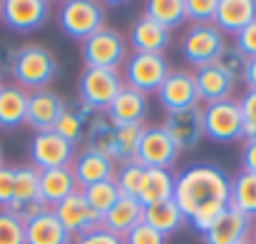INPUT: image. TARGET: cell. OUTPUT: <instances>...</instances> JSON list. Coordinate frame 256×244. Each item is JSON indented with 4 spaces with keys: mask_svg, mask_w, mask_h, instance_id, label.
<instances>
[{
    "mask_svg": "<svg viewBox=\"0 0 256 244\" xmlns=\"http://www.w3.org/2000/svg\"><path fill=\"white\" fill-rule=\"evenodd\" d=\"M72 174L78 179V187L87 189L92 184L114 179V162L104 155L92 152V150H82V152H78V157L72 162Z\"/></svg>",
    "mask_w": 256,
    "mask_h": 244,
    "instance_id": "23",
    "label": "cell"
},
{
    "mask_svg": "<svg viewBox=\"0 0 256 244\" xmlns=\"http://www.w3.org/2000/svg\"><path fill=\"white\" fill-rule=\"evenodd\" d=\"M72 244H124V242H122V237H117V234H112V232L97 227V229L87 232L82 237H75Z\"/></svg>",
    "mask_w": 256,
    "mask_h": 244,
    "instance_id": "43",
    "label": "cell"
},
{
    "mask_svg": "<svg viewBox=\"0 0 256 244\" xmlns=\"http://www.w3.org/2000/svg\"><path fill=\"white\" fill-rule=\"evenodd\" d=\"M144 219V207L132 199V197H120L102 217H100V227L117 234V237H124L130 229H134L140 222Z\"/></svg>",
    "mask_w": 256,
    "mask_h": 244,
    "instance_id": "22",
    "label": "cell"
},
{
    "mask_svg": "<svg viewBox=\"0 0 256 244\" xmlns=\"http://www.w3.org/2000/svg\"><path fill=\"white\" fill-rule=\"evenodd\" d=\"M162 127L167 130L176 150L179 152H192L199 147L202 137H204V122H202V107H192V110H182V112H170L162 122Z\"/></svg>",
    "mask_w": 256,
    "mask_h": 244,
    "instance_id": "14",
    "label": "cell"
},
{
    "mask_svg": "<svg viewBox=\"0 0 256 244\" xmlns=\"http://www.w3.org/2000/svg\"><path fill=\"white\" fill-rule=\"evenodd\" d=\"M85 150H92L97 155H104L114 162L117 155V127L104 115H92L85 130Z\"/></svg>",
    "mask_w": 256,
    "mask_h": 244,
    "instance_id": "27",
    "label": "cell"
},
{
    "mask_svg": "<svg viewBox=\"0 0 256 244\" xmlns=\"http://www.w3.org/2000/svg\"><path fill=\"white\" fill-rule=\"evenodd\" d=\"M254 20H256V0H219L216 3L214 25L224 35H236Z\"/></svg>",
    "mask_w": 256,
    "mask_h": 244,
    "instance_id": "24",
    "label": "cell"
},
{
    "mask_svg": "<svg viewBox=\"0 0 256 244\" xmlns=\"http://www.w3.org/2000/svg\"><path fill=\"white\" fill-rule=\"evenodd\" d=\"M28 155H30V164L40 172L72 167L75 157H78L75 145H70L68 140H62L52 130L50 132H35L30 145H28Z\"/></svg>",
    "mask_w": 256,
    "mask_h": 244,
    "instance_id": "11",
    "label": "cell"
},
{
    "mask_svg": "<svg viewBox=\"0 0 256 244\" xmlns=\"http://www.w3.org/2000/svg\"><path fill=\"white\" fill-rule=\"evenodd\" d=\"M122 87H124V80H122L120 70L85 68L78 80V102L85 105L94 115H104Z\"/></svg>",
    "mask_w": 256,
    "mask_h": 244,
    "instance_id": "3",
    "label": "cell"
},
{
    "mask_svg": "<svg viewBox=\"0 0 256 244\" xmlns=\"http://www.w3.org/2000/svg\"><path fill=\"white\" fill-rule=\"evenodd\" d=\"M5 164V157H2V147H0V167Z\"/></svg>",
    "mask_w": 256,
    "mask_h": 244,
    "instance_id": "47",
    "label": "cell"
},
{
    "mask_svg": "<svg viewBox=\"0 0 256 244\" xmlns=\"http://www.w3.org/2000/svg\"><path fill=\"white\" fill-rule=\"evenodd\" d=\"M242 244H252V239H246V242H242Z\"/></svg>",
    "mask_w": 256,
    "mask_h": 244,
    "instance_id": "49",
    "label": "cell"
},
{
    "mask_svg": "<svg viewBox=\"0 0 256 244\" xmlns=\"http://www.w3.org/2000/svg\"><path fill=\"white\" fill-rule=\"evenodd\" d=\"M224 73H229L234 80L236 78H242V73H244V65H246V58L242 55V53H236L234 48H226L224 50V55L219 58V63H216Z\"/></svg>",
    "mask_w": 256,
    "mask_h": 244,
    "instance_id": "41",
    "label": "cell"
},
{
    "mask_svg": "<svg viewBox=\"0 0 256 244\" xmlns=\"http://www.w3.org/2000/svg\"><path fill=\"white\" fill-rule=\"evenodd\" d=\"M144 174H147V167L132 160V162L120 164V169L114 172V182H117V189L122 197H132L140 202V192H142V184H144Z\"/></svg>",
    "mask_w": 256,
    "mask_h": 244,
    "instance_id": "33",
    "label": "cell"
},
{
    "mask_svg": "<svg viewBox=\"0 0 256 244\" xmlns=\"http://www.w3.org/2000/svg\"><path fill=\"white\" fill-rule=\"evenodd\" d=\"M229 197L232 177L216 164H192L174 177L172 199L199 234L206 232L224 209H229Z\"/></svg>",
    "mask_w": 256,
    "mask_h": 244,
    "instance_id": "1",
    "label": "cell"
},
{
    "mask_svg": "<svg viewBox=\"0 0 256 244\" xmlns=\"http://www.w3.org/2000/svg\"><path fill=\"white\" fill-rule=\"evenodd\" d=\"M172 33L164 30L162 25L152 23L150 18H140L132 23L130 28V43L134 53H144V55H164V50L170 48Z\"/></svg>",
    "mask_w": 256,
    "mask_h": 244,
    "instance_id": "19",
    "label": "cell"
},
{
    "mask_svg": "<svg viewBox=\"0 0 256 244\" xmlns=\"http://www.w3.org/2000/svg\"><path fill=\"white\" fill-rule=\"evenodd\" d=\"M0 244H25V224L0 209Z\"/></svg>",
    "mask_w": 256,
    "mask_h": 244,
    "instance_id": "37",
    "label": "cell"
},
{
    "mask_svg": "<svg viewBox=\"0 0 256 244\" xmlns=\"http://www.w3.org/2000/svg\"><path fill=\"white\" fill-rule=\"evenodd\" d=\"M15 189V167L2 164L0 167V209H8Z\"/></svg>",
    "mask_w": 256,
    "mask_h": 244,
    "instance_id": "42",
    "label": "cell"
},
{
    "mask_svg": "<svg viewBox=\"0 0 256 244\" xmlns=\"http://www.w3.org/2000/svg\"><path fill=\"white\" fill-rule=\"evenodd\" d=\"M80 192L78 179L72 174V167H60V169H45L40 172V197L48 209H55L60 202Z\"/></svg>",
    "mask_w": 256,
    "mask_h": 244,
    "instance_id": "21",
    "label": "cell"
},
{
    "mask_svg": "<svg viewBox=\"0 0 256 244\" xmlns=\"http://www.w3.org/2000/svg\"><path fill=\"white\" fill-rule=\"evenodd\" d=\"M172 194H174V174L170 169H147L144 184L140 192V204L152 207V204L172 199Z\"/></svg>",
    "mask_w": 256,
    "mask_h": 244,
    "instance_id": "30",
    "label": "cell"
},
{
    "mask_svg": "<svg viewBox=\"0 0 256 244\" xmlns=\"http://www.w3.org/2000/svg\"><path fill=\"white\" fill-rule=\"evenodd\" d=\"M30 92L15 82H2L0 87V130H20L28 117Z\"/></svg>",
    "mask_w": 256,
    "mask_h": 244,
    "instance_id": "25",
    "label": "cell"
},
{
    "mask_svg": "<svg viewBox=\"0 0 256 244\" xmlns=\"http://www.w3.org/2000/svg\"><path fill=\"white\" fill-rule=\"evenodd\" d=\"M122 68H124L122 73L124 85L142 95H152V92L157 95V90L172 73L164 55H144V53H132Z\"/></svg>",
    "mask_w": 256,
    "mask_h": 244,
    "instance_id": "8",
    "label": "cell"
},
{
    "mask_svg": "<svg viewBox=\"0 0 256 244\" xmlns=\"http://www.w3.org/2000/svg\"><path fill=\"white\" fill-rule=\"evenodd\" d=\"M234 50L242 53L246 60H249V58H256V20L249 23L242 33L234 35Z\"/></svg>",
    "mask_w": 256,
    "mask_h": 244,
    "instance_id": "40",
    "label": "cell"
},
{
    "mask_svg": "<svg viewBox=\"0 0 256 244\" xmlns=\"http://www.w3.org/2000/svg\"><path fill=\"white\" fill-rule=\"evenodd\" d=\"M194 82H196V95L202 102L206 105H214V102H224V100H232L234 95V78L229 73H224L216 63L214 65H206L202 70L194 73Z\"/></svg>",
    "mask_w": 256,
    "mask_h": 244,
    "instance_id": "20",
    "label": "cell"
},
{
    "mask_svg": "<svg viewBox=\"0 0 256 244\" xmlns=\"http://www.w3.org/2000/svg\"><path fill=\"white\" fill-rule=\"evenodd\" d=\"M45 209L48 207H45V202L40 197V169H35L32 164H18L15 167L12 199H10L5 212H10L15 219L28 224L30 219H35Z\"/></svg>",
    "mask_w": 256,
    "mask_h": 244,
    "instance_id": "7",
    "label": "cell"
},
{
    "mask_svg": "<svg viewBox=\"0 0 256 244\" xmlns=\"http://www.w3.org/2000/svg\"><path fill=\"white\" fill-rule=\"evenodd\" d=\"M52 5L48 0H2L0 23L12 33H35L50 20Z\"/></svg>",
    "mask_w": 256,
    "mask_h": 244,
    "instance_id": "12",
    "label": "cell"
},
{
    "mask_svg": "<svg viewBox=\"0 0 256 244\" xmlns=\"http://www.w3.org/2000/svg\"><path fill=\"white\" fill-rule=\"evenodd\" d=\"M252 227L254 219L244 217L236 209H224L206 232H202V242L204 244H242L252 239Z\"/></svg>",
    "mask_w": 256,
    "mask_h": 244,
    "instance_id": "15",
    "label": "cell"
},
{
    "mask_svg": "<svg viewBox=\"0 0 256 244\" xmlns=\"http://www.w3.org/2000/svg\"><path fill=\"white\" fill-rule=\"evenodd\" d=\"M236 102L244 120V140H256V90H246Z\"/></svg>",
    "mask_w": 256,
    "mask_h": 244,
    "instance_id": "38",
    "label": "cell"
},
{
    "mask_svg": "<svg viewBox=\"0 0 256 244\" xmlns=\"http://www.w3.org/2000/svg\"><path fill=\"white\" fill-rule=\"evenodd\" d=\"M25 244H72L70 232L62 227L52 209H45L25 224Z\"/></svg>",
    "mask_w": 256,
    "mask_h": 244,
    "instance_id": "26",
    "label": "cell"
},
{
    "mask_svg": "<svg viewBox=\"0 0 256 244\" xmlns=\"http://www.w3.org/2000/svg\"><path fill=\"white\" fill-rule=\"evenodd\" d=\"M242 80L246 82L249 90H256V58H249V60H246L244 73H242Z\"/></svg>",
    "mask_w": 256,
    "mask_h": 244,
    "instance_id": "45",
    "label": "cell"
},
{
    "mask_svg": "<svg viewBox=\"0 0 256 244\" xmlns=\"http://www.w3.org/2000/svg\"><path fill=\"white\" fill-rule=\"evenodd\" d=\"M179 50L194 70H202L206 65L219 63V58L226 50V35L216 25H192L182 35Z\"/></svg>",
    "mask_w": 256,
    "mask_h": 244,
    "instance_id": "4",
    "label": "cell"
},
{
    "mask_svg": "<svg viewBox=\"0 0 256 244\" xmlns=\"http://www.w3.org/2000/svg\"><path fill=\"white\" fill-rule=\"evenodd\" d=\"M252 244H256V219H254V227H252Z\"/></svg>",
    "mask_w": 256,
    "mask_h": 244,
    "instance_id": "46",
    "label": "cell"
},
{
    "mask_svg": "<svg viewBox=\"0 0 256 244\" xmlns=\"http://www.w3.org/2000/svg\"><path fill=\"white\" fill-rule=\"evenodd\" d=\"M160 105L170 112H182V110H192L199 107V95H196V82L194 73L186 70H172L167 80L162 82V87L157 90Z\"/></svg>",
    "mask_w": 256,
    "mask_h": 244,
    "instance_id": "13",
    "label": "cell"
},
{
    "mask_svg": "<svg viewBox=\"0 0 256 244\" xmlns=\"http://www.w3.org/2000/svg\"><path fill=\"white\" fill-rule=\"evenodd\" d=\"M127 50H130V45L122 38V33L104 25L102 30H97L82 43V60H85V68L120 70L130 58Z\"/></svg>",
    "mask_w": 256,
    "mask_h": 244,
    "instance_id": "6",
    "label": "cell"
},
{
    "mask_svg": "<svg viewBox=\"0 0 256 244\" xmlns=\"http://www.w3.org/2000/svg\"><path fill=\"white\" fill-rule=\"evenodd\" d=\"M107 13L102 3L94 0H68L58 8V25L60 30L78 43H85L90 35L104 28Z\"/></svg>",
    "mask_w": 256,
    "mask_h": 244,
    "instance_id": "5",
    "label": "cell"
},
{
    "mask_svg": "<svg viewBox=\"0 0 256 244\" xmlns=\"http://www.w3.org/2000/svg\"><path fill=\"white\" fill-rule=\"evenodd\" d=\"M0 87H2V70H0Z\"/></svg>",
    "mask_w": 256,
    "mask_h": 244,
    "instance_id": "48",
    "label": "cell"
},
{
    "mask_svg": "<svg viewBox=\"0 0 256 244\" xmlns=\"http://www.w3.org/2000/svg\"><path fill=\"white\" fill-rule=\"evenodd\" d=\"M82 192V197H85V202L102 217L122 194H120V189H117V182L114 179H107V182H100V184H92V187H87V189H80Z\"/></svg>",
    "mask_w": 256,
    "mask_h": 244,
    "instance_id": "34",
    "label": "cell"
},
{
    "mask_svg": "<svg viewBox=\"0 0 256 244\" xmlns=\"http://www.w3.org/2000/svg\"><path fill=\"white\" fill-rule=\"evenodd\" d=\"M124 244H167V237L160 234L154 227H150L147 222H140L134 229H130L124 237H122Z\"/></svg>",
    "mask_w": 256,
    "mask_h": 244,
    "instance_id": "39",
    "label": "cell"
},
{
    "mask_svg": "<svg viewBox=\"0 0 256 244\" xmlns=\"http://www.w3.org/2000/svg\"><path fill=\"white\" fill-rule=\"evenodd\" d=\"M179 150L174 145L167 130L162 125H144L142 127V137L137 145V155L134 160L147 167V169H172L174 162L179 160Z\"/></svg>",
    "mask_w": 256,
    "mask_h": 244,
    "instance_id": "10",
    "label": "cell"
},
{
    "mask_svg": "<svg viewBox=\"0 0 256 244\" xmlns=\"http://www.w3.org/2000/svg\"><path fill=\"white\" fill-rule=\"evenodd\" d=\"M5 70L18 87L25 92L48 90L50 82L58 78V58L52 50H48L40 43H25L15 50H8L5 55Z\"/></svg>",
    "mask_w": 256,
    "mask_h": 244,
    "instance_id": "2",
    "label": "cell"
},
{
    "mask_svg": "<svg viewBox=\"0 0 256 244\" xmlns=\"http://www.w3.org/2000/svg\"><path fill=\"white\" fill-rule=\"evenodd\" d=\"M150 115V100L147 95L132 90V87H122L120 95L112 100V105L107 107L104 117L114 125V127H124V125H144V117Z\"/></svg>",
    "mask_w": 256,
    "mask_h": 244,
    "instance_id": "18",
    "label": "cell"
},
{
    "mask_svg": "<svg viewBox=\"0 0 256 244\" xmlns=\"http://www.w3.org/2000/svg\"><path fill=\"white\" fill-rule=\"evenodd\" d=\"M144 18H150L152 23L162 25L164 30L179 28L186 15H184V0H150L144 5Z\"/></svg>",
    "mask_w": 256,
    "mask_h": 244,
    "instance_id": "32",
    "label": "cell"
},
{
    "mask_svg": "<svg viewBox=\"0 0 256 244\" xmlns=\"http://www.w3.org/2000/svg\"><path fill=\"white\" fill-rule=\"evenodd\" d=\"M202 122H204V137H209L212 142L224 145V142L244 140V120H242L239 102L234 97L224 100V102L204 105Z\"/></svg>",
    "mask_w": 256,
    "mask_h": 244,
    "instance_id": "9",
    "label": "cell"
},
{
    "mask_svg": "<svg viewBox=\"0 0 256 244\" xmlns=\"http://www.w3.org/2000/svg\"><path fill=\"white\" fill-rule=\"evenodd\" d=\"M58 219L62 222V227L70 232V237H82L87 232L97 229L100 227V214L90 207L82 197V192H75L72 197H68L65 202H60L55 209Z\"/></svg>",
    "mask_w": 256,
    "mask_h": 244,
    "instance_id": "17",
    "label": "cell"
},
{
    "mask_svg": "<svg viewBox=\"0 0 256 244\" xmlns=\"http://www.w3.org/2000/svg\"><path fill=\"white\" fill-rule=\"evenodd\" d=\"M65 102L58 92L52 90H38V92H30V100H28V117H25V125H30L35 132H50L55 130L62 110H65Z\"/></svg>",
    "mask_w": 256,
    "mask_h": 244,
    "instance_id": "16",
    "label": "cell"
},
{
    "mask_svg": "<svg viewBox=\"0 0 256 244\" xmlns=\"http://www.w3.org/2000/svg\"><path fill=\"white\" fill-rule=\"evenodd\" d=\"M229 207L242 212L244 217L256 219V174L242 172L232 179V197Z\"/></svg>",
    "mask_w": 256,
    "mask_h": 244,
    "instance_id": "31",
    "label": "cell"
},
{
    "mask_svg": "<svg viewBox=\"0 0 256 244\" xmlns=\"http://www.w3.org/2000/svg\"><path fill=\"white\" fill-rule=\"evenodd\" d=\"M219 0H184V15L192 25H214Z\"/></svg>",
    "mask_w": 256,
    "mask_h": 244,
    "instance_id": "36",
    "label": "cell"
},
{
    "mask_svg": "<svg viewBox=\"0 0 256 244\" xmlns=\"http://www.w3.org/2000/svg\"><path fill=\"white\" fill-rule=\"evenodd\" d=\"M142 127L144 125H124L117 127V155H114V164L132 162L137 155V145L142 137Z\"/></svg>",
    "mask_w": 256,
    "mask_h": 244,
    "instance_id": "35",
    "label": "cell"
},
{
    "mask_svg": "<svg viewBox=\"0 0 256 244\" xmlns=\"http://www.w3.org/2000/svg\"><path fill=\"white\" fill-rule=\"evenodd\" d=\"M242 172L256 174V140H246L242 147Z\"/></svg>",
    "mask_w": 256,
    "mask_h": 244,
    "instance_id": "44",
    "label": "cell"
},
{
    "mask_svg": "<svg viewBox=\"0 0 256 244\" xmlns=\"http://www.w3.org/2000/svg\"><path fill=\"white\" fill-rule=\"evenodd\" d=\"M142 222H147L150 227H154V229H157L160 234H164V237L179 232V229L186 224V219H184V214H182V209L176 207L174 199L152 204V207H144V219H142Z\"/></svg>",
    "mask_w": 256,
    "mask_h": 244,
    "instance_id": "29",
    "label": "cell"
},
{
    "mask_svg": "<svg viewBox=\"0 0 256 244\" xmlns=\"http://www.w3.org/2000/svg\"><path fill=\"white\" fill-rule=\"evenodd\" d=\"M92 115L94 112H90L85 105H80V102H65V110H62V115H60V120H58L52 132H58L62 140H68L70 145L78 147L85 140L87 122L92 120Z\"/></svg>",
    "mask_w": 256,
    "mask_h": 244,
    "instance_id": "28",
    "label": "cell"
}]
</instances>
